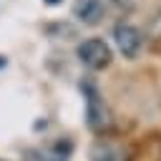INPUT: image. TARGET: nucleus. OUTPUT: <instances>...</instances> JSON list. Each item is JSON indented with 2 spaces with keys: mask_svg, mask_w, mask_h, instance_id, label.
Listing matches in <instances>:
<instances>
[{
  "mask_svg": "<svg viewBox=\"0 0 161 161\" xmlns=\"http://www.w3.org/2000/svg\"><path fill=\"white\" fill-rule=\"evenodd\" d=\"M75 55L86 68L101 70V68H106L111 63V45L103 38H88V40L75 45Z\"/></svg>",
  "mask_w": 161,
  "mask_h": 161,
  "instance_id": "nucleus-2",
  "label": "nucleus"
},
{
  "mask_svg": "<svg viewBox=\"0 0 161 161\" xmlns=\"http://www.w3.org/2000/svg\"><path fill=\"white\" fill-rule=\"evenodd\" d=\"M48 5H58V3H63V0H45Z\"/></svg>",
  "mask_w": 161,
  "mask_h": 161,
  "instance_id": "nucleus-7",
  "label": "nucleus"
},
{
  "mask_svg": "<svg viewBox=\"0 0 161 161\" xmlns=\"http://www.w3.org/2000/svg\"><path fill=\"white\" fill-rule=\"evenodd\" d=\"M70 151H73V143L68 138H60V141H55V143H50L45 148H38L35 161H68Z\"/></svg>",
  "mask_w": 161,
  "mask_h": 161,
  "instance_id": "nucleus-5",
  "label": "nucleus"
},
{
  "mask_svg": "<svg viewBox=\"0 0 161 161\" xmlns=\"http://www.w3.org/2000/svg\"><path fill=\"white\" fill-rule=\"evenodd\" d=\"M91 156H93V161H123L121 148H116L111 143H103V141H98L93 146V153Z\"/></svg>",
  "mask_w": 161,
  "mask_h": 161,
  "instance_id": "nucleus-6",
  "label": "nucleus"
},
{
  "mask_svg": "<svg viewBox=\"0 0 161 161\" xmlns=\"http://www.w3.org/2000/svg\"><path fill=\"white\" fill-rule=\"evenodd\" d=\"M73 15H75L83 25H96V23H101V18H103V0H75Z\"/></svg>",
  "mask_w": 161,
  "mask_h": 161,
  "instance_id": "nucleus-4",
  "label": "nucleus"
},
{
  "mask_svg": "<svg viewBox=\"0 0 161 161\" xmlns=\"http://www.w3.org/2000/svg\"><path fill=\"white\" fill-rule=\"evenodd\" d=\"M158 161H161V158H158Z\"/></svg>",
  "mask_w": 161,
  "mask_h": 161,
  "instance_id": "nucleus-8",
  "label": "nucleus"
},
{
  "mask_svg": "<svg viewBox=\"0 0 161 161\" xmlns=\"http://www.w3.org/2000/svg\"><path fill=\"white\" fill-rule=\"evenodd\" d=\"M113 40L118 45V50L123 53V58H136L141 45H143V38H141V30L131 23H116L113 28Z\"/></svg>",
  "mask_w": 161,
  "mask_h": 161,
  "instance_id": "nucleus-3",
  "label": "nucleus"
},
{
  "mask_svg": "<svg viewBox=\"0 0 161 161\" xmlns=\"http://www.w3.org/2000/svg\"><path fill=\"white\" fill-rule=\"evenodd\" d=\"M80 91H83V98H86V121H88V128L93 133H98V136L108 133V128H111V111L103 103L96 83L93 80H83Z\"/></svg>",
  "mask_w": 161,
  "mask_h": 161,
  "instance_id": "nucleus-1",
  "label": "nucleus"
}]
</instances>
